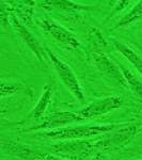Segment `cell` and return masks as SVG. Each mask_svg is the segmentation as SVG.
<instances>
[{"mask_svg":"<svg viewBox=\"0 0 142 160\" xmlns=\"http://www.w3.org/2000/svg\"><path fill=\"white\" fill-rule=\"evenodd\" d=\"M41 28L45 31L46 33L50 35L53 40L66 47L68 49H78L81 47V44L76 35L73 32H71L63 26L59 25L55 20L45 18L42 19L40 22Z\"/></svg>","mask_w":142,"mask_h":160,"instance_id":"obj_5","label":"cell"},{"mask_svg":"<svg viewBox=\"0 0 142 160\" xmlns=\"http://www.w3.org/2000/svg\"><path fill=\"white\" fill-rule=\"evenodd\" d=\"M140 19H142V0L139 1L125 16L120 19V22L115 25V27L117 28L126 27V26H129Z\"/></svg>","mask_w":142,"mask_h":160,"instance_id":"obj_15","label":"cell"},{"mask_svg":"<svg viewBox=\"0 0 142 160\" xmlns=\"http://www.w3.org/2000/svg\"><path fill=\"white\" fill-rule=\"evenodd\" d=\"M91 58L95 68L99 69L103 76L118 86L127 87L119 65H117L111 59H109L103 52H92Z\"/></svg>","mask_w":142,"mask_h":160,"instance_id":"obj_6","label":"cell"},{"mask_svg":"<svg viewBox=\"0 0 142 160\" xmlns=\"http://www.w3.org/2000/svg\"><path fill=\"white\" fill-rule=\"evenodd\" d=\"M22 90L23 86L19 83H16V82L0 81V98L12 96V95L19 93Z\"/></svg>","mask_w":142,"mask_h":160,"instance_id":"obj_17","label":"cell"},{"mask_svg":"<svg viewBox=\"0 0 142 160\" xmlns=\"http://www.w3.org/2000/svg\"><path fill=\"white\" fill-rule=\"evenodd\" d=\"M92 160H108V159L106 158L105 156H103V155L99 154V155H96L95 157H93V159H92Z\"/></svg>","mask_w":142,"mask_h":160,"instance_id":"obj_19","label":"cell"},{"mask_svg":"<svg viewBox=\"0 0 142 160\" xmlns=\"http://www.w3.org/2000/svg\"><path fill=\"white\" fill-rule=\"evenodd\" d=\"M42 160H65V159H62L60 157H57L55 155H47V154H44Z\"/></svg>","mask_w":142,"mask_h":160,"instance_id":"obj_18","label":"cell"},{"mask_svg":"<svg viewBox=\"0 0 142 160\" xmlns=\"http://www.w3.org/2000/svg\"><path fill=\"white\" fill-rule=\"evenodd\" d=\"M51 94H53V89L50 86H45L44 87V91L41 95L40 99H38V104L35 105V107L33 108L32 112L30 113V117L32 118H40L44 115V113L46 112L47 106L49 104Z\"/></svg>","mask_w":142,"mask_h":160,"instance_id":"obj_14","label":"cell"},{"mask_svg":"<svg viewBox=\"0 0 142 160\" xmlns=\"http://www.w3.org/2000/svg\"><path fill=\"white\" fill-rule=\"evenodd\" d=\"M42 7L46 9H58L62 11L68 12H76L81 10H89L90 7H87L84 4L74 3L71 1H62V0H49V1H43Z\"/></svg>","mask_w":142,"mask_h":160,"instance_id":"obj_13","label":"cell"},{"mask_svg":"<svg viewBox=\"0 0 142 160\" xmlns=\"http://www.w3.org/2000/svg\"><path fill=\"white\" fill-rule=\"evenodd\" d=\"M121 72L123 74V77L126 81L127 87L130 89V91L136 95V97L140 102H142V81L131 71L126 68L123 65H119Z\"/></svg>","mask_w":142,"mask_h":160,"instance_id":"obj_12","label":"cell"},{"mask_svg":"<svg viewBox=\"0 0 142 160\" xmlns=\"http://www.w3.org/2000/svg\"><path fill=\"white\" fill-rule=\"evenodd\" d=\"M82 118L79 115L78 112H71V111H58V112L50 113L40 125L35 127L30 128L29 130H38V129H56L60 128L62 125L66 124L76 123L79 121H82Z\"/></svg>","mask_w":142,"mask_h":160,"instance_id":"obj_9","label":"cell"},{"mask_svg":"<svg viewBox=\"0 0 142 160\" xmlns=\"http://www.w3.org/2000/svg\"><path fill=\"white\" fill-rule=\"evenodd\" d=\"M120 125L115 124H104V125H81L74 127H60L46 131L41 136L57 140H78V139L90 138L97 135H105Z\"/></svg>","mask_w":142,"mask_h":160,"instance_id":"obj_1","label":"cell"},{"mask_svg":"<svg viewBox=\"0 0 142 160\" xmlns=\"http://www.w3.org/2000/svg\"><path fill=\"white\" fill-rule=\"evenodd\" d=\"M88 40L94 49H96L94 52H102L107 47V42L105 41L104 37L95 28H91L88 31Z\"/></svg>","mask_w":142,"mask_h":160,"instance_id":"obj_16","label":"cell"},{"mask_svg":"<svg viewBox=\"0 0 142 160\" xmlns=\"http://www.w3.org/2000/svg\"><path fill=\"white\" fill-rule=\"evenodd\" d=\"M45 51H46V56H47V58L49 59L51 64L53 65L59 78L62 81V83L66 87V89L79 102H82L84 100V91H82V88L80 86V83H79L78 79H77L76 75L74 74L73 69L68 65V63L62 61L58 56H56V53H53L49 48H45Z\"/></svg>","mask_w":142,"mask_h":160,"instance_id":"obj_3","label":"cell"},{"mask_svg":"<svg viewBox=\"0 0 142 160\" xmlns=\"http://www.w3.org/2000/svg\"><path fill=\"white\" fill-rule=\"evenodd\" d=\"M2 148L9 154L14 155L23 160H42L44 154L38 152L35 149L29 148V146L22 145V144L13 143V142L7 141L2 144Z\"/></svg>","mask_w":142,"mask_h":160,"instance_id":"obj_10","label":"cell"},{"mask_svg":"<svg viewBox=\"0 0 142 160\" xmlns=\"http://www.w3.org/2000/svg\"><path fill=\"white\" fill-rule=\"evenodd\" d=\"M122 105L123 99L120 96H109L103 99L95 100L77 112L84 120H86V118H93L109 113L113 110L121 108Z\"/></svg>","mask_w":142,"mask_h":160,"instance_id":"obj_7","label":"cell"},{"mask_svg":"<svg viewBox=\"0 0 142 160\" xmlns=\"http://www.w3.org/2000/svg\"><path fill=\"white\" fill-rule=\"evenodd\" d=\"M94 145L88 141H63L50 146V152L55 156L65 160H87L93 156Z\"/></svg>","mask_w":142,"mask_h":160,"instance_id":"obj_2","label":"cell"},{"mask_svg":"<svg viewBox=\"0 0 142 160\" xmlns=\"http://www.w3.org/2000/svg\"><path fill=\"white\" fill-rule=\"evenodd\" d=\"M136 133V126L134 125H120L118 128L109 132L105 133V136L99 141L95 142L93 145L94 148L103 149V151H113L121 146L125 145L134 138Z\"/></svg>","mask_w":142,"mask_h":160,"instance_id":"obj_4","label":"cell"},{"mask_svg":"<svg viewBox=\"0 0 142 160\" xmlns=\"http://www.w3.org/2000/svg\"><path fill=\"white\" fill-rule=\"evenodd\" d=\"M111 42L113 44V46L115 47V49H118L120 51L124 58L127 59L142 76V58H140V56L137 55L135 51L128 47L127 45H125V44L120 42V41L115 40V38H112Z\"/></svg>","mask_w":142,"mask_h":160,"instance_id":"obj_11","label":"cell"},{"mask_svg":"<svg viewBox=\"0 0 142 160\" xmlns=\"http://www.w3.org/2000/svg\"><path fill=\"white\" fill-rule=\"evenodd\" d=\"M10 22H11V25L13 26L14 30L17 32V34L19 35V38L23 40V42L27 45V47L29 48V49L34 53L38 60L43 63L45 57H47V56H46L45 48H44L42 44L40 43V41L26 28V26L24 24H22V22H19L18 18H17L14 14H11V16H10Z\"/></svg>","mask_w":142,"mask_h":160,"instance_id":"obj_8","label":"cell"}]
</instances>
